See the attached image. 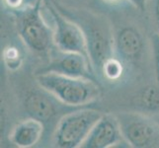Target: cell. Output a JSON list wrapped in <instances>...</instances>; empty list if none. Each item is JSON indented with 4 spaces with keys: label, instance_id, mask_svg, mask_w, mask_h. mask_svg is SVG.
<instances>
[{
    "label": "cell",
    "instance_id": "52a82bcc",
    "mask_svg": "<svg viewBox=\"0 0 159 148\" xmlns=\"http://www.w3.org/2000/svg\"><path fill=\"white\" fill-rule=\"evenodd\" d=\"M50 61L37 73H57L77 78L98 79L89 58L77 52H68L57 49L56 47L50 53Z\"/></svg>",
    "mask_w": 159,
    "mask_h": 148
},
{
    "label": "cell",
    "instance_id": "2e32d148",
    "mask_svg": "<svg viewBox=\"0 0 159 148\" xmlns=\"http://www.w3.org/2000/svg\"><path fill=\"white\" fill-rule=\"evenodd\" d=\"M152 48H153V57H154V64H155V72L156 77L159 81V34L153 35L152 37Z\"/></svg>",
    "mask_w": 159,
    "mask_h": 148
},
{
    "label": "cell",
    "instance_id": "8992f818",
    "mask_svg": "<svg viewBox=\"0 0 159 148\" xmlns=\"http://www.w3.org/2000/svg\"><path fill=\"white\" fill-rule=\"evenodd\" d=\"M125 140L134 148H159V122L147 114L123 112L116 114Z\"/></svg>",
    "mask_w": 159,
    "mask_h": 148
},
{
    "label": "cell",
    "instance_id": "d6986e66",
    "mask_svg": "<svg viewBox=\"0 0 159 148\" xmlns=\"http://www.w3.org/2000/svg\"><path fill=\"white\" fill-rule=\"evenodd\" d=\"M101 2L106 5H111V6H118L123 2H128V0H101Z\"/></svg>",
    "mask_w": 159,
    "mask_h": 148
},
{
    "label": "cell",
    "instance_id": "30bf717a",
    "mask_svg": "<svg viewBox=\"0 0 159 148\" xmlns=\"http://www.w3.org/2000/svg\"><path fill=\"white\" fill-rule=\"evenodd\" d=\"M143 47L142 36L134 27H125L115 35V53L127 65L140 60Z\"/></svg>",
    "mask_w": 159,
    "mask_h": 148
},
{
    "label": "cell",
    "instance_id": "5bb4252c",
    "mask_svg": "<svg viewBox=\"0 0 159 148\" xmlns=\"http://www.w3.org/2000/svg\"><path fill=\"white\" fill-rule=\"evenodd\" d=\"M2 59L5 67L10 71L18 70L24 61V56L21 49L14 45L7 46L3 49Z\"/></svg>",
    "mask_w": 159,
    "mask_h": 148
},
{
    "label": "cell",
    "instance_id": "ba28073f",
    "mask_svg": "<svg viewBox=\"0 0 159 148\" xmlns=\"http://www.w3.org/2000/svg\"><path fill=\"white\" fill-rule=\"evenodd\" d=\"M64 107L68 106L59 102L51 93L41 87L38 90L29 91L24 99V108L28 116L40 120L45 127L56 119L59 116V113H64L62 110Z\"/></svg>",
    "mask_w": 159,
    "mask_h": 148
},
{
    "label": "cell",
    "instance_id": "9c48e42d",
    "mask_svg": "<svg viewBox=\"0 0 159 148\" xmlns=\"http://www.w3.org/2000/svg\"><path fill=\"white\" fill-rule=\"evenodd\" d=\"M125 142L116 114H103L92 128L82 148H110ZM129 145V144H128Z\"/></svg>",
    "mask_w": 159,
    "mask_h": 148
},
{
    "label": "cell",
    "instance_id": "9a60e30c",
    "mask_svg": "<svg viewBox=\"0 0 159 148\" xmlns=\"http://www.w3.org/2000/svg\"><path fill=\"white\" fill-rule=\"evenodd\" d=\"M1 1L4 9L13 15L30 6H33L38 0H1Z\"/></svg>",
    "mask_w": 159,
    "mask_h": 148
},
{
    "label": "cell",
    "instance_id": "44dd1931",
    "mask_svg": "<svg viewBox=\"0 0 159 148\" xmlns=\"http://www.w3.org/2000/svg\"><path fill=\"white\" fill-rule=\"evenodd\" d=\"M158 119V122H159V118H158V119Z\"/></svg>",
    "mask_w": 159,
    "mask_h": 148
},
{
    "label": "cell",
    "instance_id": "277c9868",
    "mask_svg": "<svg viewBox=\"0 0 159 148\" xmlns=\"http://www.w3.org/2000/svg\"><path fill=\"white\" fill-rule=\"evenodd\" d=\"M103 114L94 109L82 107L63 114L54 129V144L59 148L81 147Z\"/></svg>",
    "mask_w": 159,
    "mask_h": 148
},
{
    "label": "cell",
    "instance_id": "7a4b0ae2",
    "mask_svg": "<svg viewBox=\"0 0 159 148\" xmlns=\"http://www.w3.org/2000/svg\"><path fill=\"white\" fill-rule=\"evenodd\" d=\"M36 82L59 102L71 108L87 107L101 95L98 81L45 72L37 73Z\"/></svg>",
    "mask_w": 159,
    "mask_h": 148
},
{
    "label": "cell",
    "instance_id": "8fae6325",
    "mask_svg": "<svg viewBox=\"0 0 159 148\" xmlns=\"http://www.w3.org/2000/svg\"><path fill=\"white\" fill-rule=\"evenodd\" d=\"M46 127L42 122L29 117L19 122L10 132V141L19 148H31L41 141Z\"/></svg>",
    "mask_w": 159,
    "mask_h": 148
},
{
    "label": "cell",
    "instance_id": "6da1fadb",
    "mask_svg": "<svg viewBox=\"0 0 159 148\" xmlns=\"http://www.w3.org/2000/svg\"><path fill=\"white\" fill-rule=\"evenodd\" d=\"M52 1L60 12L78 23L83 30L90 62L97 77H99L103 65L116 56L115 36L107 20L88 9L70 8L62 6L54 0Z\"/></svg>",
    "mask_w": 159,
    "mask_h": 148
},
{
    "label": "cell",
    "instance_id": "7c38bea8",
    "mask_svg": "<svg viewBox=\"0 0 159 148\" xmlns=\"http://www.w3.org/2000/svg\"><path fill=\"white\" fill-rule=\"evenodd\" d=\"M125 69H127V64L117 56H114L103 65L99 78L112 83L120 81L125 73Z\"/></svg>",
    "mask_w": 159,
    "mask_h": 148
},
{
    "label": "cell",
    "instance_id": "3957f363",
    "mask_svg": "<svg viewBox=\"0 0 159 148\" xmlns=\"http://www.w3.org/2000/svg\"><path fill=\"white\" fill-rule=\"evenodd\" d=\"M43 11V0L38 1L28 8L13 14L17 32L21 41L33 52L50 56L54 47L53 30L50 26Z\"/></svg>",
    "mask_w": 159,
    "mask_h": 148
},
{
    "label": "cell",
    "instance_id": "ac0fdd59",
    "mask_svg": "<svg viewBox=\"0 0 159 148\" xmlns=\"http://www.w3.org/2000/svg\"><path fill=\"white\" fill-rule=\"evenodd\" d=\"M149 0H128V2L131 4L134 8L139 9V11H145L146 10V5L148 3Z\"/></svg>",
    "mask_w": 159,
    "mask_h": 148
},
{
    "label": "cell",
    "instance_id": "ffe728a7",
    "mask_svg": "<svg viewBox=\"0 0 159 148\" xmlns=\"http://www.w3.org/2000/svg\"><path fill=\"white\" fill-rule=\"evenodd\" d=\"M156 24H157V29H158V34H159V21L156 22Z\"/></svg>",
    "mask_w": 159,
    "mask_h": 148
},
{
    "label": "cell",
    "instance_id": "5b68a950",
    "mask_svg": "<svg viewBox=\"0 0 159 148\" xmlns=\"http://www.w3.org/2000/svg\"><path fill=\"white\" fill-rule=\"evenodd\" d=\"M43 8L51 18L54 47L59 51L81 53L89 58L85 35L79 24L60 12L52 0H43Z\"/></svg>",
    "mask_w": 159,
    "mask_h": 148
},
{
    "label": "cell",
    "instance_id": "e0dca14e",
    "mask_svg": "<svg viewBox=\"0 0 159 148\" xmlns=\"http://www.w3.org/2000/svg\"><path fill=\"white\" fill-rule=\"evenodd\" d=\"M66 1H67V4L65 5L66 7L82 9V6H89L93 2H96V1L101 2V0H66ZM64 2H65V0H64ZM62 6H64V5H62Z\"/></svg>",
    "mask_w": 159,
    "mask_h": 148
},
{
    "label": "cell",
    "instance_id": "4fadbf2b",
    "mask_svg": "<svg viewBox=\"0 0 159 148\" xmlns=\"http://www.w3.org/2000/svg\"><path fill=\"white\" fill-rule=\"evenodd\" d=\"M138 106L143 111L155 112L159 110V88L154 85L146 86L135 98Z\"/></svg>",
    "mask_w": 159,
    "mask_h": 148
}]
</instances>
